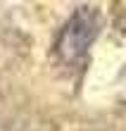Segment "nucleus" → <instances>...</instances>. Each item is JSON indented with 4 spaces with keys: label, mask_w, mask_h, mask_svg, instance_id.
Instances as JSON below:
<instances>
[{
    "label": "nucleus",
    "mask_w": 126,
    "mask_h": 131,
    "mask_svg": "<svg viewBox=\"0 0 126 131\" xmlns=\"http://www.w3.org/2000/svg\"><path fill=\"white\" fill-rule=\"evenodd\" d=\"M93 36H95V17L86 10L76 12L64 26V31L60 34V41H57L60 57L67 60V62H76L88 50Z\"/></svg>",
    "instance_id": "obj_1"
}]
</instances>
